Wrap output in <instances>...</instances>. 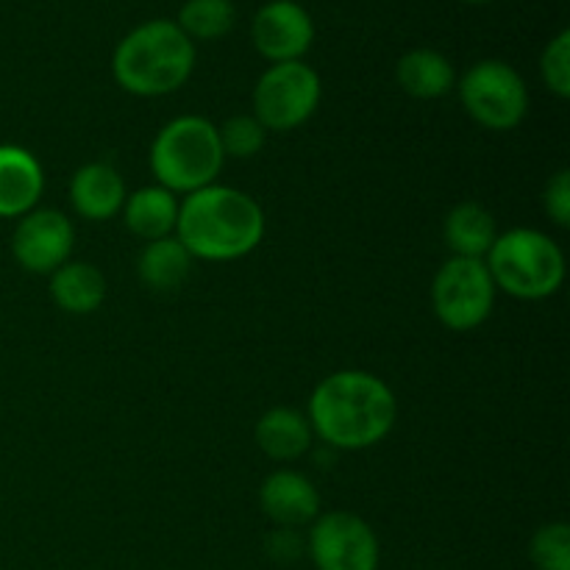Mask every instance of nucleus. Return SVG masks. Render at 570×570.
<instances>
[{
	"label": "nucleus",
	"mask_w": 570,
	"mask_h": 570,
	"mask_svg": "<svg viewBox=\"0 0 570 570\" xmlns=\"http://www.w3.org/2000/svg\"><path fill=\"white\" fill-rule=\"evenodd\" d=\"M395 415L399 404L387 382L367 371H337L317 384L306 417L328 449L362 451L393 432Z\"/></svg>",
	"instance_id": "obj_1"
},
{
	"label": "nucleus",
	"mask_w": 570,
	"mask_h": 570,
	"mask_svg": "<svg viewBox=\"0 0 570 570\" xmlns=\"http://www.w3.org/2000/svg\"><path fill=\"white\" fill-rule=\"evenodd\" d=\"M176 237L193 259H243L265 237V212L243 189L209 184L178 204Z\"/></svg>",
	"instance_id": "obj_2"
},
{
	"label": "nucleus",
	"mask_w": 570,
	"mask_h": 570,
	"mask_svg": "<svg viewBox=\"0 0 570 570\" xmlns=\"http://www.w3.org/2000/svg\"><path fill=\"white\" fill-rule=\"evenodd\" d=\"M193 39L170 20H150L134 28L111 56L115 81L139 98L176 92L193 76Z\"/></svg>",
	"instance_id": "obj_3"
},
{
	"label": "nucleus",
	"mask_w": 570,
	"mask_h": 570,
	"mask_svg": "<svg viewBox=\"0 0 570 570\" xmlns=\"http://www.w3.org/2000/svg\"><path fill=\"white\" fill-rule=\"evenodd\" d=\"M220 137L217 126L206 117L184 115L167 122L150 145V170L156 184L173 195L198 193L215 184L223 170Z\"/></svg>",
	"instance_id": "obj_4"
},
{
	"label": "nucleus",
	"mask_w": 570,
	"mask_h": 570,
	"mask_svg": "<svg viewBox=\"0 0 570 570\" xmlns=\"http://www.w3.org/2000/svg\"><path fill=\"white\" fill-rule=\"evenodd\" d=\"M495 289L521 301H543L566 282L562 248L538 228H510L499 234L484 256Z\"/></svg>",
	"instance_id": "obj_5"
},
{
	"label": "nucleus",
	"mask_w": 570,
	"mask_h": 570,
	"mask_svg": "<svg viewBox=\"0 0 570 570\" xmlns=\"http://www.w3.org/2000/svg\"><path fill=\"white\" fill-rule=\"evenodd\" d=\"M432 306L438 321L451 332H473L495 306V284L484 259L451 256L432 284Z\"/></svg>",
	"instance_id": "obj_6"
},
{
	"label": "nucleus",
	"mask_w": 570,
	"mask_h": 570,
	"mask_svg": "<svg viewBox=\"0 0 570 570\" xmlns=\"http://www.w3.org/2000/svg\"><path fill=\"white\" fill-rule=\"evenodd\" d=\"M460 98L468 115L488 131H512L529 111V92L515 67L488 59L473 65L460 81Z\"/></svg>",
	"instance_id": "obj_7"
},
{
	"label": "nucleus",
	"mask_w": 570,
	"mask_h": 570,
	"mask_svg": "<svg viewBox=\"0 0 570 570\" xmlns=\"http://www.w3.org/2000/svg\"><path fill=\"white\" fill-rule=\"evenodd\" d=\"M321 104V76L304 61H278L262 72L254 89V117L265 131L304 126Z\"/></svg>",
	"instance_id": "obj_8"
},
{
	"label": "nucleus",
	"mask_w": 570,
	"mask_h": 570,
	"mask_svg": "<svg viewBox=\"0 0 570 570\" xmlns=\"http://www.w3.org/2000/svg\"><path fill=\"white\" fill-rule=\"evenodd\" d=\"M306 549L317 570H379L382 562V546L371 523L345 510L317 515Z\"/></svg>",
	"instance_id": "obj_9"
},
{
	"label": "nucleus",
	"mask_w": 570,
	"mask_h": 570,
	"mask_svg": "<svg viewBox=\"0 0 570 570\" xmlns=\"http://www.w3.org/2000/svg\"><path fill=\"white\" fill-rule=\"evenodd\" d=\"M72 223L56 209H31L11 234V254L28 273H53L70 259Z\"/></svg>",
	"instance_id": "obj_10"
},
{
	"label": "nucleus",
	"mask_w": 570,
	"mask_h": 570,
	"mask_svg": "<svg viewBox=\"0 0 570 570\" xmlns=\"http://www.w3.org/2000/svg\"><path fill=\"white\" fill-rule=\"evenodd\" d=\"M254 48L273 65L278 61H298L315 39V26L304 6L295 0H273L262 6L259 14L254 17Z\"/></svg>",
	"instance_id": "obj_11"
},
{
	"label": "nucleus",
	"mask_w": 570,
	"mask_h": 570,
	"mask_svg": "<svg viewBox=\"0 0 570 570\" xmlns=\"http://www.w3.org/2000/svg\"><path fill=\"white\" fill-rule=\"evenodd\" d=\"M259 507L276 527L298 529L321 515V493L298 471H276L262 482Z\"/></svg>",
	"instance_id": "obj_12"
},
{
	"label": "nucleus",
	"mask_w": 570,
	"mask_h": 570,
	"mask_svg": "<svg viewBox=\"0 0 570 570\" xmlns=\"http://www.w3.org/2000/svg\"><path fill=\"white\" fill-rule=\"evenodd\" d=\"M126 198V181L109 161H89L78 167L70 181V204L83 220L100 223L120 215Z\"/></svg>",
	"instance_id": "obj_13"
},
{
	"label": "nucleus",
	"mask_w": 570,
	"mask_h": 570,
	"mask_svg": "<svg viewBox=\"0 0 570 570\" xmlns=\"http://www.w3.org/2000/svg\"><path fill=\"white\" fill-rule=\"evenodd\" d=\"M45 173L37 156L20 145H0V217L28 215L37 209Z\"/></svg>",
	"instance_id": "obj_14"
},
{
	"label": "nucleus",
	"mask_w": 570,
	"mask_h": 570,
	"mask_svg": "<svg viewBox=\"0 0 570 570\" xmlns=\"http://www.w3.org/2000/svg\"><path fill=\"white\" fill-rule=\"evenodd\" d=\"M312 426L304 412L293 406H273L256 423V445L276 462H293L309 451Z\"/></svg>",
	"instance_id": "obj_15"
},
{
	"label": "nucleus",
	"mask_w": 570,
	"mask_h": 570,
	"mask_svg": "<svg viewBox=\"0 0 570 570\" xmlns=\"http://www.w3.org/2000/svg\"><path fill=\"white\" fill-rule=\"evenodd\" d=\"M122 217H126L128 232L137 234L145 243L173 237L178 223V200L170 189L154 184V187H142L128 195L122 204Z\"/></svg>",
	"instance_id": "obj_16"
},
{
	"label": "nucleus",
	"mask_w": 570,
	"mask_h": 570,
	"mask_svg": "<svg viewBox=\"0 0 570 570\" xmlns=\"http://www.w3.org/2000/svg\"><path fill=\"white\" fill-rule=\"evenodd\" d=\"M50 298L70 315H92L106 298V276L89 262H65L50 273Z\"/></svg>",
	"instance_id": "obj_17"
},
{
	"label": "nucleus",
	"mask_w": 570,
	"mask_h": 570,
	"mask_svg": "<svg viewBox=\"0 0 570 570\" xmlns=\"http://www.w3.org/2000/svg\"><path fill=\"white\" fill-rule=\"evenodd\" d=\"M395 78H399L401 89L417 100L443 98L456 83V72L451 61L432 48H417L401 56L399 67H395Z\"/></svg>",
	"instance_id": "obj_18"
},
{
	"label": "nucleus",
	"mask_w": 570,
	"mask_h": 570,
	"mask_svg": "<svg viewBox=\"0 0 570 570\" xmlns=\"http://www.w3.org/2000/svg\"><path fill=\"white\" fill-rule=\"evenodd\" d=\"M445 245L454 256H465V259H484L488 250L493 248L499 228H495V217L484 209L482 204H456L445 217Z\"/></svg>",
	"instance_id": "obj_19"
},
{
	"label": "nucleus",
	"mask_w": 570,
	"mask_h": 570,
	"mask_svg": "<svg viewBox=\"0 0 570 570\" xmlns=\"http://www.w3.org/2000/svg\"><path fill=\"white\" fill-rule=\"evenodd\" d=\"M193 256L178 243V237H161L154 243H145L142 254L137 259L139 282L154 293H173L181 287L193 273Z\"/></svg>",
	"instance_id": "obj_20"
},
{
	"label": "nucleus",
	"mask_w": 570,
	"mask_h": 570,
	"mask_svg": "<svg viewBox=\"0 0 570 570\" xmlns=\"http://www.w3.org/2000/svg\"><path fill=\"white\" fill-rule=\"evenodd\" d=\"M178 28L189 39H220L234 26L232 0H187L178 14Z\"/></svg>",
	"instance_id": "obj_21"
},
{
	"label": "nucleus",
	"mask_w": 570,
	"mask_h": 570,
	"mask_svg": "<svg viewBox=\"0 0 570 570\" xmlns=\"http://www.w3.org/2000/svg\"><path fill=\"white\" fill-rule=\"evenodd\" d=\"M529 560L538 570H570V527L568 523H546L532 534Z\"/></svg>",
	"instance_id": "obj_22"
},
{
	"label": "nucleus",
	"mask_w": 570,
	"mask_h": 570,
	"mask_svg": "<svg viewBox=\"0 0 570 570\" xmlns=\"http://www.w3.org/2000/svg\"><path fill=\"white\" fill-rule=\"evenodd\" d=\"M217 137H220L223 156L250 159V156H256L265 148L267 131L254 115H237L228 117V120L217 128Z\"/></svg>",
	"instance_id": "obj_23"
},
{
	"label": "nucleus",
	"mask_w": 570,
	"mask_h": 570,
	"mask_svg": "<svg viewBox=\"0 0 570 570\" xmlns=\"http://www.w3.org/2000/svg\"><path fill=\"white\" fill-rule=\"evenodd\" d=\"M540 72L557 98H570V31H560L551 39L540 59Z\"/></svg>",
	"instance_id": "obj_24"
},
{
	"label": "nucleus",
	"mask_w": 570,
	"mask_h": 570,
	"mask_svg": "<svg viewBox=\"0 0 570 570\" xmlns=\"http://www.w3.org/2000/svg\"><path fill=\"white\" fill-rule=\"evenodd\" d=\"M543 206L557 226L562 228L568 226L570 223V173L568 170H560L554 178H551L543 195Z\"/></svg>",
	"instance_id": "obj_25"
},
{
	"label": "nucleus",
	"mask_w": 570,
	"mask_h": 570,
	"mask_svg": "<svg viewBox=\"0 0 570 570\" xmlns=\"http://www.w3.org/2000/svg\"><path fill=\"white\" fill-rule=\"evenodd\" d=\"M465 3H490V0H465Z\"/></svg>",
	"instance_id": "obj_26"
}]
</instances>
